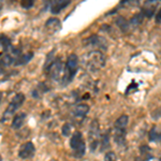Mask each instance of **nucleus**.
<instances>
[{"label": "nucleus", "mask_w": 161, "mask_h": 161, "mask_svg": "<svg viewBox=\"0 0 161 161\" xmlns=\"http://www.w3.org/2000/svg\"><path fill=\"white\" fill-rule=\"evenodd\" d=\"M11 47V41L4 35L0 36V56H2L4 53H7L8 50Z\"/></svg>", "instance_id": "17"}, {"label": "nucleus", "mask_w": 161, "mask_h": 161, "mask_svg": "<svg viewBox=\"0 0 161 161\" xmlns=\"http://www.w3.org/2000/svg\"><path fill=\"white\" fill-rule=\"evenodd\" d=\"M1 101H2V92H0V103H1Z\"/></svg>", "instance_id": "28"}, {"label": "nucleus", "mask_w": 161, "mask_h": 161, "mask_svg": "<svg viewBox=\"0 0 161 161\" xmlns=\"http://www.w3.org/2000/svg\"><path fill=\"white\" fill-rule=\"evenodd\" d=\"M0 71H1V68H0Z\"/></svg>", "instance_id": "31"}, {"label": "nucleus", "mask_w": 161, "mask_h": 161, "mask_svg": "<svg viewBox=\"0 0 161 161\" xmlns=\"http://www.w3.org/2000/svg\"><path fill=\"white\" fill-rule=\"evenodd\" d=\"M48 90H50V88H48V86L45 83H40V84L32 90L31 96H32L33 98H40L43 93H45L46 92H48Z\"/></svg>", "instance_id": "18"}, {"label": "nucleus", "mask_w": 161, "mask_h": 161, "mask_svg": "<svg viewBox=\"0 0 161 161\" xmlns=\"http://www.w3.org/2000/svg\"><path fill=\"white\" fill-rule=\"evenodd\" d=\"M140 156H137L134 161H149L152 159H154V156L150 154V149L149 146L147 145H143L140 147Z\"/></svg>", "instance_id": "12"}, {"label": "nucleus", "mask_w": 161, "mask_h": 161, "mask_svg": "<svg viewBox=\"0 0 161 161\" xmlns=\"http://www.w3.org/2000/svg\"><path fill=\"white\" fill-rule=\"evenodd\" d=\"M36 147L32 142H26L20 146L19 150V157L20 159H29L35 156Z\"/></svg>", "instance_id": "8"}, {"label": "nucleus", "mask_w": 161, "mask_h": 161, "mask_svg": "<svg viewBox=\"0 0 161 161\" xmlns=\"http://www.w3.org/2000/svg\"><path fill=\"white\" fill-rule=\"evenodd\" d=\"M86 46H92L93 48H100V50L105 51L108 48V42L103 37H100L98 35H93L92 37L87 38L84 41Z\"/></svg>", "instance_id": "7"}, {"label": "nucleus", "mask_w": 161, "mask_h": 161, "mask_svg": "<svg viewBox=\"0 0 161 161\" xmlns=\"http://www.w3.org/2000/svg\"><path fill=\"white\" fill-rule=\"evenodd\" d=\"M115 23H116V25L119 27L120 31H123V32H127V31L129 30V27H130V25H129V20H127L125 17H123V16L117 17L115 20Z\"/></svg>", "instance_id": "22"}, {"label": "nucleus", "mask_w": 161, "mask_h": 161, "mask_svg": "<svg viewBox=\"0 0 161 161\" xmlns=\"http://www.w3.org/2000/svg\"><path fill=\"white\" fill-rule=\"evenodd\" d=\"M129 123V116L128 115H121L120 117L116 119L114 124V129H126Z\"/></svg>", "instance_id": "20"}, {"label": "nucleus", "mask_w": 161, "mask_h": 161, "mask_svg": "<svg viewBox=\"0 0 161 161\" xmlns=\"http://www.w3.org/2000/svg\"><path fill=\"white\" fill-rule=\"evenodd\" d=\"M146 19V15H145L144 11H143V9H141V11L139 13H136V15H133V16L131 17V19L129 20V25L131 26V27H137V26H140L143 23V20Z\"/></svg>", "instance_id": "16"}, {"label": "nucleus", "mask_w": 161, "mask_h": 161, "mask_svg": "<svg viewBox=\"0 0 161 161\" xmlns=\"http://www.w3.org/2000/svg\"><path fill=\"white\" fill-rule=\"evenodd\" d=\"M25 100H26V98H25L24 93H22V92L16 93V95L14 96V98L11 100V102L9 103L6 111L3 112V115H2V118H1L2 123H6V121L9 120V119L16 113V111L23 105Z\"/></svg>", "instance_id": "4"}, {"label": "nucleus", "mask_w": 161, "mask_h": 161, "mask_svg": "<svg viewBox=\"0 0 161 161\" xmlns=\"http://www.w3.org/2000/svg\"><path fill=\"white\" fill-rule=\"evenodd\" d=\"M100 127L97 119H93L89 126V131H88V141H89L90 150L93 153L97 149L98 145L100 143Z\"/></svg>", "instance_id": "5"}, {"label": "nucleus", "mask_w": 161, "mask_h": 161, "mask_svg": "<svg viewBox=\"0 0 161 161\" xmlns=\"http://www.w3.org/2000/svg\"><path fill=\"white\" fill-rule=\"evenodd\" d=\"M20 6L24 8V9H30L33 6V1L32 0H23L20 2Z\"/></svg>", "instance_id": "26"}, {"label": "nucleus", "mask_w": 161, "mask_h": 161, "mask_svg": "<svg viewBox=\"0 0 161 161\" xmlns=\"http://www.w3.org/2000/svg\"><path fill=\"white\" fill-rule=\"evenodd\" d=\"M1 7H2V6H1V3H0V11H1Z\"/></svg>", "instance_id": "29"}, {"label": "nucleus", "mask_w": 161, "mask_h": 161, "mask_svg": "<svg viewBox=\"0 0 161 161\" xmlns=\"http://www.w3.org/2000/svg\"><path fill=\"white\" fill-rule=\"evenodd\" d=\"M88 112H89V105L86 103H80L74 106L72 115L74 116L75 119H84L87 116Z\"/></svg>", "instance_id": "10"}, {"label": "nucleus", "mask_w": 161, "mask_h": 161, "mask_svg": "<svg viewBox=\"0 0 161 161\" xmlns=\"http://www.w3.org/2000/svg\"><path fill=\"white\" fill-rule=\"evenodd\" d=\"M155 20H156V23H157V24H160V23H161V8H160L159 11L157 12V14H156Z\"/></svg>", "instance_id": "27"}, {"label": "nucleus", "mask_w": 161, "mask_h": 161, "mask_svg": "<svg viewBox=\"0 0 161 161\" xmlns=\"http://www.w3.org/2000/svg\"><path fill=\"white\" fill-rule=\"evenodd\" d=\"M61 133L64 136H69L72 133V125L70 123H66L61 127Z\"/></svg>", "instance_id": "24"}, {"label": "nucleus", "mask_w": 161, "mask_h": 161, "mask_svg": "<svg viewBox=\"0 0 161 161\" xmlns=\"http://www.w3.org/2000/svg\"><path fill=\"white\" fill-rule=\"evenodd\" d=\"M33 58V53L32 52H28V53L25 54H20L19 56H17L16 58L14 59V66L19 67V66H23V64H28L31 59Z\"/></svg>", "instance_id": "14"}, {"label": "nucleus", "mask_w": 161, "mask_h": 161, "mask_svg": "<svg viewBox=\"0 0 161 161\" xmlns=\"http://www.w3.org/2000/svg\"><path fill=\"white\" fill-rule=\"evenodd\" d=\"M148 139L150 142H155V143L161 142V131L158 129L157 126H154L152 128V130L149 131Z\"/></svg>", "instance_id": "19"}, {"label": "nucleus", "mask_w": 161, "mask_h": 161, "mask_svg": "<svg viewBox=\"0 0 161 161\" xmlns=\"http://www.w3.org/2000/svg\"><path fill=\"white\" fill-rule=\"evenodd\" d=\"M14 57L11 54H6V55L2 56V58L0 59V67L1 68H8L11 64H14Z\"/></svg>", "instance_id": "23"}, {"label": "nucleus", "mask_w": 161, "mask_h": 161, "mask_svg": "<svg viewBox=\"0 0 161 161\" xmlns=\"http://www.w3.org/2000/svg\"><path fill=\"white\" fill-rule=\"evenodd\" d=\"M126 129H114V141L118 146H126Z\"/></svg>", "instance_id": "11"}, {"label": "nucleus", "mask_w": 161, "mask_h": 161, "mask_svg": "<svg viewBox=\"0 0 161 161\" xmlns=\"http://www.w3.org/2000/svg\"><path fill=\"white\" fill-rule=\"evenodd\" d=\"M77 70H79V57L75 54H71L67 59L66 64H64V76L61 79L62 86H67L73 80L77 73Z\"/></svg>", "instance_id": "1"}, {"label": "nucleus", "mask_w": 161, "mask_h": 161, "mask_svg": "<svg viewBox=\"0 0 161 161\" xmlns=\"http://www.w3.org/2000/svg\"><path fill=\"white\" fill-rule=\"evenodd\" d=\"M64 62H62L60 59H55L47 68L45 69L46 74L48 75V77H51L52 80H58L60 79L61 74L64 73Z\"/></svg>", "instance_id": "6"}, {"label": "nucleus", "mask_w": 161, "mask_h": 161, "mask_svg": "<svg viewBox=\"0 0 161 161\" xmlns=\"http://www.w3.org/2000/svg\"><path fill=\"white\" fill-rule=\"evenodd\" d=\"M0 161H2V158H1V156H0Z\"/></svg>", "instance_id": "30"}, {"label": "nucleus", "mask_w": 161, "mask_h": 161, "mask_svg": "<svg viewBox=\"0 0 161 161\" xmlns=\"http://www.w3.org/2000/svg\"><path fill=\"white\" fill-rule=\"evenodd\" d=\"M45 28L50 32H57V31L61 29V22L57 17H51V19L46 20Z\"/></svg>", "instance_id": "13"}, {"label": "nucleus", "mask_w": 161, "mask_h": 161, "mask_svg": "<svg viewBox=\"0 0 161 161\" xmlns=\"http://www.w3.org/2000/svg\"><path fill=\"white\" fill-rule=\"evenodd\" d=\"M70 4H71L70 0H55V1L51 2L50 11L52 14H58V13H60L64 9L69 7Z\"/></svg>", "instance_id": "9"}, {"label": "nucleus", "mask_w": 161, "mask_h": 161, "mask_svg": "<svg viewBox=\"0 0 161 161\" xmlns=\"http://www.w3.org/2000/svg\"><path fill=\"white\" fill-rule=\"evenodd\" d=\"M117 160V157H116V154L114 152H108L104 155V161H116Z\"/></svg>", "instance_id": "25"}, {"label": "nucleus", "mask_w": 161, "mask_h": 161, "mask_svg": "<svg viewBox=\"0 0 161 161\" xmlns=\"http://www.w3.org/2000/svg\"><path fill=\"white\" fill-rule=\"evenodd\" d=\"M85 67L92 72H97L105 66V57L100 51L89 52L84 57Z\"/></svg>", "instance_id": "2"}, {"label": "nucleus", "mask_w": 161, "mask_h": 161, "mask_svg": "<svg viewBox=\"0 0 161 161\" xmlns=\"http://www.w3.org/2000/svg\"><path fill=\"white\" fill-rule=\"evenodd\" d=\"M70 147H71L75 158L80 159V158L84 157L85 153H86V143L80 131H76L72 134L71 139H70Z\"/></svg>", "instance_id": "3"}, {"label": "nucleus", "mask_w": 161, "mask_h": 161, "mask_svg": "<svg viewBox=\"0 0 161 161\" xmlns=\"http://www.w3.org/2000/svg\"><path fill=\"white\" fill-rule=\"evenodd\" d=\"M110 130H106L104 133L100 137V143H101V150L102 152H104V150H106L110 147Z\"/></svg>", "instance_id": "21"}, {"label": "nucleus", "mask_w": 161, "mask_h": 161, "mask_svg": "<svg viewBox=\"0 0 161 161\" xmlns=\"http://www.w3.org/2000/svg\"><path fill=\"white\" fill-rule=\"evenodd\" d=\"M26 117H27V115H26V113H23V112L15 115L12 121V128L15 129V130H19V129L22 128L23 125L25 124Z\"/></svg>", "instance_id": "15"}, {"label": "nucleus", "mask_w": 161, "mask_h": 161, "mask_svg": "<svg viewBox=\"0 0 161 161\" xmlns=\"http://www.w3.org/2000/svg\"><path fill=\"white\" fill-rule=\"evenodd\" d=\"M160 161H161V158H160Z\"/></svg>", "instance_id": "32"}]
</instances>
